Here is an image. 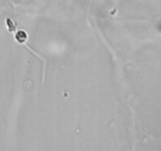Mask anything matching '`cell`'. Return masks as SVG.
<instances>
[{"label":"cell","mask_w":161,"mask_h":151,"mask_svg":"<svg viewBox=\"0 0 161 151\" xmlns=\"http://www.w3.org/2000/svg\"><path fill=\"white\" fill-rule=\"evenodd\" d=\"M16 39H17V42L20 44H25V41L27 39V34L25 31H17V33L16 34L15 36Z\"/></svg>","instance_id":"1"}]
</instances>
